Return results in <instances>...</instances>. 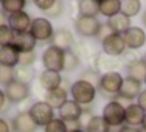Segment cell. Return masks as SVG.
Returning <instances> with one entry per match:
<instances>
[{
  "mask_svg": "<svg viewBox=\"0 0 146 132\" xmlns=\"http://www.w3.org/2000/svg\"><path fill=\"white\" fill-rule=\"evenodd\" d=\"M123 79L124 78L121 76L120 72H110V73L101 75V79H100V84H98L100 95L113 101V98L118 96V93H120Z\"/></svg>",
  "mask_w": 146,
  "mask_h": 132,
  "instance_id": "1",
  "label": "cell"
},
{
  "mask_svg": "<svg viewBox=\"0 0 146 132\" xmlns=\"http://www.w3.org/2000/svg\"><path fill=\"white\" fill-rule=\"evenodd\" d=\"M72 99L81 106H92L96 96V87L84 79H78L70 86Z\"/></svg>",
  "mask_w": 146,
  "mask_h": 132,
  "instance_id": "2",
  "label": "cell"
},
{
  "mask_svg": "<svg viewBox=\"0 0 146 132\" xmlns=\"http://www.w3.org/2000/svg\"><path fill=\"white\" fill-rule=\"evenodd\" d=\"M64 62H65V51L64 50H61L58 47H53V45H50L48 48L44 50L42 64H44L45 70L61 73L64 70Z\"/></svg>",
  "mask_w": 146,
  "mask_h": 132,
  "instance_id": "3",
  "label": "cell"
},
{
  "mask_svg": "<svg viewBox=\"0 0 146 132\" xmlns=\"http://www.w3.org/2000/svg\"><path fill=\"white\" fill-rule=\"evenodd\" d=\"M124 110L126 107L120 101L113 99L103 107V120L109 124V127H121L124 124Z\"/></svg>",
  "mask_w": 146,
  "mask_h": 132,
  "instance_id": "4",
  "label": "cell"
},
{
  "mask_svg": "<svg viewBox=\"0 0 146 132\" xmlns=\"http://www.w3.org/2000/svg\"><path fill=\"white\" fill-rule=\"evenodd\" d=\"M28 113L33 118V121L36 123V126L45 127L51 120H54V109L50 107L45 101H36L31 104Z\"/></svg>",
  "mask_w": 146,
  "mask_h": 132,
  "instance_id": "5",
  "label": "cell"
},
{
  "mask_svg": "<svg viewBox=\"0 0 146 132\" xmlns=\"http://www.w3.org/2000/svg\"><path fill=\"white\" fill-rule=\"evenodd\" d=\"M30 33L33 34V37L37 42H47V40H51L54 30L47 17H34L31 20Z\"/></svg>",
  "mask_w": 146,
  "mask_h": 132,
  "instance_id": "6",
  "label": "cell"
},
{
  "mask_svg": "<svg viewBox=\"0 0 146 132\" xmlns=\"http://www.w3.org/2000/svg\"><path fill=\"white\" fill-rule=\"evenodd\" d=\"M100 27H101V22L96 17L78 16L75 20V31L81 37H96Z\"/></svg>",
  "mask_w": 146,
  "mask_h": 132,
  "instance_id": "7",
  "label": "cell"
},
{
  "mask_svg": "<svg viewBox=\"0 0 146 132\" xmlns=\"http://www.w3.org/2000/svg\"><path fill=\"white\" fill-rule=\"evenodd\" d=\"M123 67V62L120 58L107 56L104 53H98L93 56V70H96L100 73H110V72H117Z\"/></svg>",
  "mask_w": 146,
  "mask_h": 132,
  "instance_id": "8",
  "label": "cell"
},
{
  "mask_svg": "<svg viewBox=\"0 0 146 132\" xmlns=\"http://www.w3.org/2000/svg\"><path fill=\"white\" fill-rule=\"evenodd\" d=\"M5 95H6V99H8L9 104L22 103L30 98V87L14 79L8 86H5Z\"/></svg>",
  "mask_w": 146,
  "mask_h": 132,
  "instance_id": "9",
  "label": "cell"
},
{
  "mask_svg": "<svg viewBox=\"0 0 146 132\" xmlns=\"http://www.w3.org/2000/svg\"><path fill=\"white\" fill-rule=\"evenodd\" d=\"M121 36H123L124 45H126L127 50L137 51L146 44V33L143 31V28H140V27H131V28L126 30Z\"/></svg>",
  "mask_w": 146,
  "mask_h": 132,
  "instance_id": "10",
  "label": "cell"
},
{
  "mask_svg": "<svg viewBox=\"0 0 146 132\" xmlns=\"http://www.w3.org/2000/svg\"><path fill=\"white\" fill-rule=\"evenodd\" d=\"M103 45V53L107 56H113V58H120L121 54L126 51V45H124L123 36L121 34H110L101 42Z\"/></svg>",
  "mask_w": 146,
  "mask_h": 132,
  "instance_id": "11",
  "label": "cell"
},
{
  "mask_svg": "<svg viewBox=\"0 0 146 132\" xmlns=\"http://www.w3.org/2000/svg\"><path fill=\"white\" fill-rule=\"evenodd\" d=\"M82 112H84V109L81 104H78L73 99H67L64 106L59 109V118L65 123H76V121H79Z\"/></svg>",
  "mask_w": 146,
  "mask_h": 132,
  "instance_id": "12",
  "label": "cell"
},
{
  "mask_svg": "<svg viewBox=\"0 0 146 132\" xmlns=\"http://www.w3.org/2000/svg\"><path fill=\"white\" fill-rule=\"evenodd\" d=\"M31 17L28 13L25 11H20V13H14V14H9L8 16V20H6V25L9 27L16 34L19 33H27L30 31V27H31Z\"/></svg>",
  "mask_w": 146,
  "mask_h": 132,
  "instance_id": "13",
  "label": "cell"
},
{
  "mask_svg": "<svg viewBox=\"0 0 146 132\" xmlns=\"http://www.w3.org/2000/svg\"><path fill=\"white\" fill-rule=\"evenodd\" d=\"M75 37H73V33L68 28H59L53 33V37H51V45L53 47H58L64 51H70L75 47Z\"/></svg>",
  "mask_w": 146,
  "mask_h": 132,
  "instance_id": "14",
  "label": "cell"
},
{
  "mask_svg": "<svg viewBox=\"0 0 146 132\" xmlns=\"http://www.w3.org/2000/svg\"><path fill=\"white\" fill-rule=\"evenodd\" d=\"M13 131L14 132H36L37 126L33 121V118L28 112H19L17 115L13 118Z\"/></svg>",
  "mask_w": 146,
  "mask_h": 132,
  "instance_id": "15",
  "label": "cell"
},
{
  "mask_svg": "<svg viewBox=\"0 0 146 132\" xmlns=\"http://www.w3.org/2000/svg\"><path fill=\"white\" fill-rule=\"evenodd\" d=\"M140 93H141V82L140 81H135L132 78H124L118 96L123 99H127V101H132V99L138 98Z\"/></svg>",
  "mask_w": 146,
  "mask_h": 132,
  "instance_id": "16",
  "label": "cell"
},
{
  "mask_svg": "<svg viewBox=\"0 0 146 132\" xmlns=\"http://www.w3.org/2000/svg\"><path fill=\"white\" fill-rule=\"evenodd\" d=\"M145 115L146 112L138 104H129V106H126V110H124V123H126V126L138 127L143 123Z\"/></svg>",
  "mask_w": 146,
  "mask_h": 132,
  "instance_id": "17",
  "label": "cell"
},
{
  "mask_svg": "<svg viewBox=\"0 0 146 132\" xmlns=\"http://www.w3.org/2000/svg\"><path fill=\"white\" fill-rule=\"evenodd\" d=\"M36 44H37V40L33 37V34H31L30 31H27V33L16 34L13 47H14L19 53H30V51H34Z\"/></svg>",
  "mask_w": 146,
  "mask_h": 132,
  "instance_id": "18",
  "label": "cell"
},
{
  "mask_svg": "<svg viewBox=\"0 0 146 132\" xmlns=\"http://www.w3.org/2000/svg\"><path fill=\"white\" fill-rule=\"evenodd\" d=\"M39 84L45 92H50V90H54V89L61 87L62 76H61V73H56V72L44 70L42 73L39 75Z\"/></svg>",
  "mask_w": 146,
  "mask_h": 132,
  "instance_id": "19",
  "label": "cell"
},
{
  "mask_svg": "<svg viewBox=\"0 0 146 132\" xmlns=\"http://www.w3.org/2000/svg\"><path fill=\"white\" fill-rule=\"evenodd\" d=\"M67 96H68L67 89L58 87L54 90H50V92H45V99L44 101L50 107H53V109H61V107L64 106V103L68 99Z\"/></svg>",
  "mask_w": 146,
  "mask_h": 132,
  "instance_id": "20",
  "label": "cell"
},
{
  "mask_svg": "<svg viewBox=\"0 0 146 132\" xmlns=\"http://www.w3.org/2000/svg\"><path fill=\"white\" fill-rule=\"evenodd\" d=\"M19 56L20 53L13 45L0 47V67L16 68V65H19Z\"/></svg>",
  "mask_w": 146,
  "mask_h": 132,
  "instance_id": "21",
  "label": "cell"
},
{
  "mask_svg": "<svg viewBox=\"0 0 146 132\" xmlns=\"http://www.w3.org/2000/svg\"><path fill=\"white\" fill-rule=\"evenodd\" d=\"M100 14L112 19L113 16L121 13V2L120 0H100Z\"/></svg>",
  "mask_w": 146,
  "mask_h": 132,
  "instance_id": "22",
  "label": "cell"
},
{
  "mask_svg": "<svg viewBox=\"0 0 146 132\" xmlns=\"http://www.w3.org/2000/svg\"><path fill=\"white\" fill-rule=\"evenodd\" d=\"M107 25L112 28L113 33H117V34H123L126 30H129L131 28V19L129 17H126V16H123L120 13V14H117V16H113L112 19H109L107 20Z\"/></svg>",
  "mask_w": 146,
  "mask_h": 132,
  "instance_id": "23",
  "label": "cell"
},
{
  "mask_svg": "<svg viewBox=\"0 0 146 132\" xmlns=\"http://www.w3.org/2000/svg\"><path fill=\"white\" fill-rule=\"evenodd\" d=\"M78 11H79V16L96 17V14L100 13V3L96 0H79Z\"/></svg>",
  "mask_w": 146,
  "mask_h": 132,
  "instance_id": "24",
  "label": "cell"
},
{
  "mask_svg": "<svg viewBox=\"0 0 146 132\" xmlns=\"http://www.w3.org/2000/svg\"><path fill=\"white\" fill-rule=\"evenodd\" d=\"M126 70H127V78L145 82V79H146V64L141 59L138 62H135V64L129 65V67H126Z\"/></svg>",
  "mask_w": 146,
  "mask_h": 132,
  "instance_id": "25",
  "label": "cell"
},
{
  "mask_svg": "<svg viewBox=\"0 0 146 132\" xmlns=\"http://www.w3.org/2000/svg\"><path fill=\"white\" fill-rule=\"evenodd\" d=\"M84 131L86 132H109L110 127H109V124L103 120V117L92 115L90 120L87 121V124H86Z\"/></svg>",
  "mask_w": 146,
  "mask_h": 132,
  "instance_id": "26",
  "label": "cell"
},
{
  "mask_svg": "<svg viewBox=\"0 0 146 132\" xmlns=\"http://www.w3.org/2000/svg\"><path fill=\"white\" fill-rule=\"evenodd\" d=\"M141 9V2L140 0H124L121 2V14L126 17H134L140 13Z\"/></svg>",
  "mask_w": 146,
  "mask_h": 132,
  "instance_id": "27",
  "label": "cell"
},
{
  "mask_svg": "<svg viewBox=\"0 0 146 132\" xmlns=\"http://www.w3.org/2000/svg\"><path fill=\"white\" fill-rule=\"evenodd\" d=\"M14 79L25 86H28L34 79V70L31 67H22V65H19L17 68H14Z\"/></svg>",
  "mask_w": 146,
  "mask_h": 132,
  "instance_id": "28",
  "label": "cell"
},
{
  "mask_svg": "<svg viewBox=\"0 0 146 132\" xmlns=\"http://www.w3.org/2000/svg\"><path fill=\"white\" fill-rule=\"evenodd\" d=\"M27 2L25 0H2L0 2V6H2V9L6 13V14H14V13H20L23 11V8H25Z\"/></svg>",
  "mask_w": 146,
  "mask_h": 132,
  "instance_id": "29",
  "label": "cell"
},
{
  "mask_svg": "<svg viewBox=\"0 0 146 132\" xmlns=\"http://www.w3.org/2000/svg\"><path fill=\"white\" fill-rule=\"evenodd\" d=\"M16 33L8 25H0V47H8L14 42Z\"/></svg>",
  "mask_w": 146,
  "mask_h": 132,
  "instance_id": "30",
  "label": "cell"
},
{
  "mask_svg": "<svg viewBox=\"0 0 146 132\" xmlns=\"http://www.w3.org/2000/svg\"><path fill=\"white\" fill-rule=\"evenodd\" d=\"M79 67V58L75 53L70 51H65V62H64V70L65 72H75Z\"/></svg>",
  "mask_w": 146,
  "mask_h": 132,
  "instance_id": "31",
  "label": "cell"
},
{
  "mask_svg": "<svg viewBox=\"0 0 146 132\" xmlns=\"http://www.w3.org/2000/svg\"><path fill=\"white\" fill-rule=\"evenodd\" d=\"M44 132H68L67 123L62 121L61 118H54L44 127Z\"/></svg>",
  "mask_w": 146,
  "mask_h": 132,
  "instance_id": "32",
  "label": "cell"
},
{
  "mask_svg": "<svg viewBox=\"0 0 146 132\" xmlns=\"http://www.w3.org/2000/svg\"><path fill=\"white\" fill-rule=\"evenodd\" d=\"M120 59H121V62H123V65L129 67V65L135 64V62H138L141 58L137 54V51H134V50H127V48H126V51H124V53L120 56Z\"/></svg>",
  "mask_w": 146,
  "mask_h": 132,
  "instance_id": "33",
  "label": "cell"
},
{
  "mask_svg": "<svg viewBox=\"0 0 146 132\" xmlns=\"http://www.w3.org/2000/svg\"><path fill=\"white\" fill-rule=\"evenodd\" d=\"M13 81H14V68L0 67V84L8 86Z\"/></svg>",
  "mask_w": 146,
  "mask_h": 132,
  "instance_id": "34",
  "label": "cell"
},
{
  "mask_svg": "<svg viewBox=\"0 0 146 132\" xmlns=\"http://www.w3.org/2000/svg\"><path fill=\"white\" fill-rule=\"evenodd\" d=\"M79 79H84V81H87V82H90L92 86H98L100 84V79H101V76H100V73L96 70H86V72H82V75H81V78Z\"/></svg>",
  "mask_w": 146,
  "mask_h": 132,
  "instance_id": "35",
  "label": "cell"
},
{
  "mask_svg": "<svg viewBox=\"0 0 146 132\" xmlns=\"http://www.w3.org/2000/svg\"><path fill=\"white\" fill-rule=\"evenodd\" d=\"M36 51H30V53H20L19 56V65H22V67H31V65L36 62Z\"/></svg>",
  "mask_w": 146,
  "mask_h": 132,
  "instance_id": "36",
  "label": "cell"
},
{
  "mask_svg": "<svg viewBox=\"0 0 146 132\" xmlns=\"http://www.w3.org/2000/svg\"><path fill=\"white\" fill-rule=\"evenodd\" d=\"M54 5H56L54 0H34V6H37V8H39L40 11H44V13L50 11Z\"/></svg>",
  "mask_w": 146,
  "mask_h": 132,
  "instance_id": "37",
  "label": "cell"
},
{
  "mask_svg": "<svg viewBox=\"0 0 146 132\" xmlns=\"http://www.w3.org/2000/svg\"><path fill=\"white\" fill-rule=\"evenodd\" d=\"M110 34H113V31H112V28H110V27L107 25V22H106V23H101L100 31H98V36H96V37H98V39L103 42L107 36H110Z\"/></svg>",
  "mask_w": 146,
  "mask_h": 132,
  "instance_id": "38",
  "label": "cell"
},
{
  "mask_svg": "<svg viewBox=\"0 0 146 132\" xmlns=\"http://www.w3.org/2000/svg\"><path fill=\"white\" fill-rule=\"evenodd\" d=\"M62 13V3H59V2H56V5L53 6V8L50 9V11H47L45 14H47L48 17H58L59 14Z\"/></svg>",
  "mask_w": 146,
  "mask_h": 132,
  "instance_id": "39",
  "label": "cell"
},
{
  "mask_svg": "<svg viewBox=\"0 0 146 132\" xmlns=\"http://www.w3.org/2000/svg\"><path fill=\"white\" fill-rule=\"evenodd\" d=\"M137 104L141 107V109L146 112V89L145 90H141V93L138 95V98H137Z\"/></svg>",
  "mask_w": 146,
  "mask_h": 132,
  "instance_id": "40",
  "label": "cell"
},
{
  "mask_svg": "<svg viewBox=\"0 0 146 132\" xmlns=\"http://www.w3.org/2000/svg\"><path fill=\"white\" fill-rule=\"evenodd\" d=\"M8 99H6V95H5V90L0 89V112H3V110H6L5 107H8Z\"/></svg>",
  "mask_w": 146,
  "mask_h": 132,
  "instance_id": "41",
  "label": "cell"
},
{
  "mask_svg": "<svg viewBox=\"0 0 146 132\" xmlns=\"http://www.w3.org/2000/svg\"><path fill=\"white\" fill-rule=\"evenodd\" d=\"M0 132H11V127L5 118H0Z\"/></svg>",
  "mask_w": 146,
  "mask_h": 132,
  "instance_id": "42",
  "label": "cell"
},
{
  "mask_svg": "<svg viewBox=\"0 0 146 132\" xmlns=\"http://www.w3.org/2000/svg\"><path fill=\"white\" fill-rule=\"evenodd\" d=\"M118 132H140L138 127H131V126H121Z\"/></svg>",
  "mask_w": 146,
  "mask_h": 132,
  "instance_id": "43",
  "label": "cell"
},
{
  "mask_svg": "<svg viewBox=\"0 0 146 132\" xmlns=\"http://www.w3.org/2000/svg\"><path fill=\"white\" fill-rule=\"evenodd\" d=\"M6 20H8V14L0 8V25H6Z\"/></svg>",
  "mask_w": 146,
  "mask_h": 132,
  "instance_id": "44",
  "label": "cell"
},
{
  "mask_svg": "<svg viewBox=\"0 0 146 132\" xmlns=\"http://www.w3.org/2000/svg\"><path fill=\"white\" fill-rule=\"evenodd\" d=\"M141 129H143V132H146V115H145V120H143V123H141Z\"/></svg>",
  "mask_w": 146,
  "mask_h": 132,
  "instance_id": "45",
  "label": "cell"
},
{
  "mask_svg": "<svg viewBox=\"0 0 146 132\" xmlns=\"http://www.w3.org/2000/svg\"><path fill=\"white\" fill-rule=\"evenodd\" d=\"M141 22H143V25L146 27V11L143 13V17H141Z\"/></svg>",
  "mask_w": 146,
  "mask_h": 132,
  "instance_id": "46",
  "label": "cell"
},
{
  "mask_svg": "<svg viewBox=\"0 0 146 132\" xmlns=\"http://www.w3.org/2000/svg\"><path fill=\"white\" fill-rule=\"evenodd\" d=\"M68 132H86L84 129H70Z\"/></svg>",
  "mask_w": 146,
  "mask_h": 132,
  "instance_id": "47",
  "label": "cell"
},
{
  "mask_svg": "<svg viewBox=\"0 0 146 132\" xmlns=\"http://www.w3.org/2000/svg\"><path fill=\"white\" fill-rule=\"evenodd\" d=\"M141 61H143V62H145V64H146V53L143 54V58H141Z\"/></svg>",
  "mask_w": 146,
  "mask_h": 132,
  "instance_id": "48",
  "label": "cell"
},
{
  "mask_svg": "<svg viewBox=\"0 0 146 132\" xmlns=\"http://www.w3.org/2000/svg\"><path fill=\"white\" fill-rule=\"evenodd\" d=\"M145 84H146V79H145Z\"/></svg>",
  "mask_w": 146,
  "mask_h": 132,
  "instance_id": "49",
  "label": "cell"
}]
</instances>
